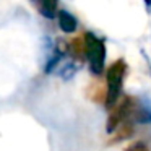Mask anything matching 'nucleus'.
<instances>
[{
  "instance_id": "7",
  "label": "nucleus",
  "mask_w": 151,
  "mask_h": 151,
  "mask_svg": "<svg viewBox=\"0 0 151 151\" xmlns=\"http://www.w3.org/2000/svg\"><path fill=\"white\" fill-rule=\"evenodd\" d=\"M145 4H146L148 7H151V0H145Z\"/></svg>"
},
{
  "instance_id": "3",
  "label": "nucleus",
  "mask_w": 151,
  "mask_h": 151,
  "mask_svg": "<svg viewBox=\"0 0 151 151\" xmlns=\"http://www.w3.org/2000/svg\"><path fill=\"white\" fill-rule=\"evenodd\" d=\"M135 104H137V99L132 98V96H125L120 102H117V104L111 109L107 124H106V130H107V133H114V132L119 128V125H120L122 122L127 120Z\"/></svg>"
},
{
  "instance_id": "2",
  "label": "nucleus",
  "mask_w": 151,
  "mask_h": 151,
  "mask_svg": "<svg viewBox=\"0 0 151 151\" xmlns=\"http://www.w3.org/2000/svg\"><path fill=\"white\" fill-rule=\"evenodd\" d=\"M127 73V62L124 59L115 60L109 65L106 72V83H107V93H106V107L112 109L119 102L122 88H124V78Z\"/></svg>"
},
{
  "instance_id": "4",
  "label": "nucleus",
  "mask_w": 151,
  "mask_h": 151,
  "mask_svg": "<svg viewBox=\"0 0 151 151\" xmlns=\"http://www.w3.org/2000/svg\"><path fill=\"white\" fill-rule=\"evenodd\" d=\"M59 26L65 34H70V33H75L76 31L78 21H76V18L70 12L62 10V12H59Z\"/></svg>"
},
{
  "instance_id": "5",
  "label": "nucleus",
  "mask_w": 151,
  "mask_h": 151,
  "mask_svg": "<svg viewBox=\"0 0 151 151\" xmlns=\"http://www.w3.org/2000/svg\"><path fill=\"white\" fill-rule=\"evenodd\" d=\"M57 7H59V0H37V10L44 18L52 20L57 15Z\"/></svg>"
},
{
  "instance_id": "1",
  "label": "nucleus",
  "mask_w": 151,
  "mask_h": 151,
  "mask_svg": "<svg viewBox=\"0 0 151 151\" xmlns=\"http://www.w3.org/2000/svg\"><path fill=\"white\" fill-rule=\"evenodd\" d=\"M83 47H85V59L89 63V70L93 75L99 76L104 73L106 62V44L104 39L98 37L94 33H85L83 36Z\"/></svg>"
},
{
  "instance_id": "8",
  "label": "nucleus",
  "mask_w": 151,
  "mask_h": 151,
  "mask_svg": "<svg viewBox=\"0 0 151 151\" xmlns=\"http://www.w3.org/2000/svg\"><path fill=\"white\" fill-rule=\"evenodd\" d=\"M150 70H151V68H150Z\"/></svg>"
},
{
  "instance_id": "6",
  "label": "nucleus",
  "mask_w": 151,
  "mask_h": 151,
  "mask_svg": "<svg viewBox=\"0 0 151 151\" xmlns=\"http://www.w3.org/2000/svg\"><path fill=\"white\" fill-rule=\"evenodd\" d=\"M125 151H150V150H148L146 143H143V141H135V143L128 145L125 148Z\"/></svg>"
}]
</instances>
